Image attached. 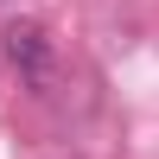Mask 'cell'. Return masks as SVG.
I'll return each instance as SVG.
<instances>
[{
    "mask_svg": "<svg viewBox=\"0 0 159 159\" xmlns=\"http://www.w3.org/2000/svg\"><path fill=\"white\" fill-rule=\"evenodd\" d=\"M0 51H7V64L19 70V83L25 89H51V38H45V25L38 19H13L7 32H0Z\"/></svg>",
    "mask_w": 159,
    "mask_h": 159,
    "instance_id": "1",
    "label": "cell"
}]
</instances>
